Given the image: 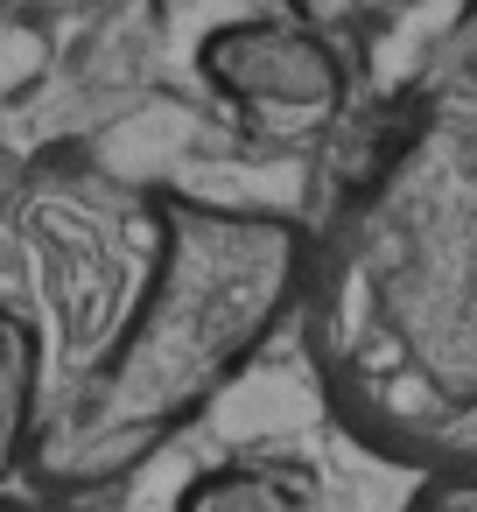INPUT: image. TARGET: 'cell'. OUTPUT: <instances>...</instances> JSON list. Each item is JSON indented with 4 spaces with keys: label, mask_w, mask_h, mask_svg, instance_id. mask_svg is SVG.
Here are the masks:
<instances>
[{
    "label": "cell",
    "mask_w": 477,
    "mask_h": 512,
    "mask_svg": "<svg viewBox=\"0 0 477 512\" xmlns=\"http://www.w3.org/2000/svg\"><path fill=\"white\" fill-rule=\"evenodd\" d=\"M302 323L337 421L477 484V85L400 106L309 239Z\"/></svg>",
    "instance_id": "6da1fadb"
},
{
    "label": "cell",
    "mask_w": 477,
    "mask_h": 512,
    "mask_svg": "<svg viewBox=\"0 0 477 512\" xmlns=\"http://www.w3.org/2000/svg\"><path fill=\"white\" fill-rule=\"evenodd\" d=\"M148 288L106 365L64 414L36 428L29 477L43 491H99L162 456L302 309L309 232L281 211H232L162 190L148 204Z\"/></svg>",
    "instance_id": "7a4b0ae2"
},
{
    "label": "cell",
    "mask_w": 477,
    "mask_h": 512,
    "mask_svg": "<svg viewBox=\"0 0 477 512\" xmlns=\"http://www.w3.org/2000/svg\"><path fill=\"white\" fill-rule=\"evenodd\" d=\"M204 85L260 134H323L351 106V57L295 15H246L197 43Z\"/></svg>",
    "instance_id": "3957f363"
},
{
    "label": "cell",
    "mask_w": 477,
    "mask_h": 512,
    "mask_svg": "<svg viewBox=\"0 0 477 512\" xmlns=\"http://www.w3.org/2000/svg\"><path fill=\"white\" fill-rule=\"evenodd\" d=\"M288 15L309 22L316 36H330L351 57V78L372 71V78L400 85L421 57H435L442 43L463 36L477 0H288Z\"/></svg>",
    "instance_id": "277c9868"
},
{
    "label": "cell",
    "mask_w": 477,
    "mask_h": 512,
    "mask_svg": "<svg viewBox=\"0 0 477 512\" xmlns=\"http://www.w3.org/2000/svg\"><path fill=\"white\" fill-rule=\"evenodd\" d=\"M176 512H330V491L281 456H232L183 484Z\"/></svg>",
    "instance_id": "5b68a950"
},
{
    "label": "cell",
    "mask_w": 477,
    "mask_h": 512,
    "mask_svg": "<svg viewBox=\"0 0 477 512\" xmlns=\"http://www.w3.org/2000/svg\"><path fill=\"white\" fill-rule=\"evenodd\" d=\"M43 428V337L29 316L0 309V484L29 470Z\"/></svg>",
    "instance_id": "8992f818"
},
{
    "label": "cell",
    "mask_w": 477,
    "mask_h": 512,
    "mask_svg": "<svg viewBox=\"0 0 477 512\" xmlns=\"http://www.w3.org/2000/svg\"><path fill=\"white\" fill-rule=\"evenodd\" d=\"M456 57H463V85H477V15H470L463 36H456Z\"/></svg>",
    "instance_id": "52a82bcc"
},
{
    "label": "cell",
    "mask_w": 477,
    "mask_h": 512,
    "mask_svg": "<svg viewBox=\"0 0 477 512\" xmlns=\"http://www.w3.org/2000/svg\"><path fill=\"white\" fill-rule=\"evenodd\" d=\"M0 512H71V505H57V498H0Z\"/></svg>",
    "instance_id": "ba28073f"
}]
</instances>
